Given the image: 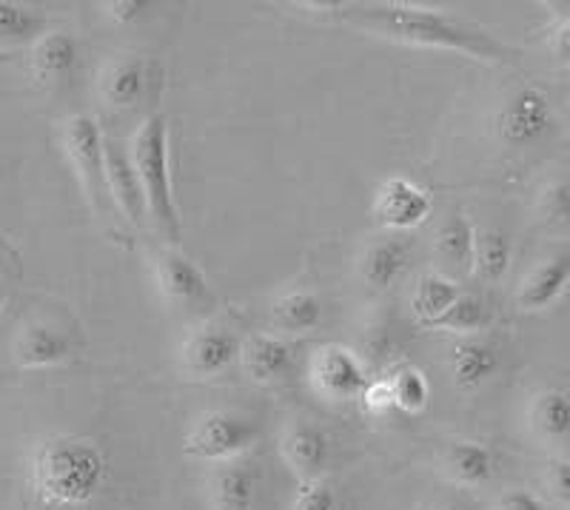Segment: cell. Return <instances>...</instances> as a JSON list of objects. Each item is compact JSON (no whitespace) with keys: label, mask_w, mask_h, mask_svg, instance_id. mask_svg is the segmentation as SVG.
Returning a JSON list of instances; mask_svg holds the SVG:
<instances>
[{"label":"cell","mask_w":570,"mask_h":510,"mask_svg":"<svg viewBox=\"0 0 570 510\" xmlns=\"http://www.w3.org/2000/svg\"><path fill=\"white\" fill-rule=\"evenodd\" d=\"M27 482L43 510H91L111 484V462L95 440L55 433L32 448Z\"/></svg>","instance_id":"obj_1"},{"label":"cell","mask_w":570,"mask_h":510,"mask_svg":"<svg viewBox=\"0 0 570 510\" xmlns=\"http://www.w3.org/2000/svg\"><path fill=\"white\" fill-rule=\"evenodd\" d=\"M340 18L351 27L368 29L383 38L411 46L448 49L480 60H505V46L497 43L482 29L468 27L465 20L440 9L409 7V3H348L340 7Z\"/></svg>","instance_id":"obj_2"},{"label":"cell","mask_w":570,"mask_h":510,"mask_svg":"<svg viewBox=\"0 0 570 510\" xmlns=\"http://www.w3.org/2000/svg\"><path fill=\"white\" fill-rule=\"evenodd\" d=\"M129 160L140 180L146 212L155 220L157 232L169 243L180 239V217L175 206V188L169 171V120L163 115L146 117L131 137Z\"/></svg>","instance_id":"obj_3"},{"label":"cell","mask_w":570,"mask_h":510,"mask_svg":"<svg viewBox=\"0 0 570 510\" xmlns=\"http://www.w3.org/2000/svg\"><path fill=\"white\" fill-rule=\"evenodd\" d=\"M257 440V425L234 411H208L197 416L183 440V453L195 462L223 465L237 462Z\"/></svg>","instance_id":"obj_4"},{"label":"cell","mask_w":570,"mask_h":510,"mask_svg":"<svg viewBox=\"0 0 570 510\" xmlns=\"http://www.w3.org/2000/svg\"><path fill=\"white\" fill-rule=\"evenodd\" d=\"M60 143L89 200L100 206L109 188H106V140L98 120L89 115H71L60 129Z\"/></svg>","instance_id":"obj_5"},{"label":"cell","mask_w":570,"mask_h":510,"mask_svg":"<svg viewBox=\"0 0 570 510\" xmlns=\"http://www.w3.org/2000/svg\"><path fill=\"white\" fill-rule=\"evenodd\" d=\"M312 385L331 402H356L371 385V376L354 351L328 343L312 360Z\"/></svg>","instance_id":"obj_6"},{"label":"cell","mask_w":570,"mask_h":510,"mask_svg":"<svg viewBox=\"0 0 570 510\" xmlns=\"http://www.w3.org/2000/svg\"><path fill=\"white\" fill-rule=\"evenodd\" d=\"M553 126L551 97L539 86H522L499 111V137L513 149H528L542 140Z\"/></svg>","instance_id":"obj_7"},{"label":"cell","mask_w":570,"mask_h":510,"mask_svg":"<svg viewBox=\"0 0 570 510\" xmlns=\"http://www.w3.org/2000/svg\"><path fill=\"white\" fill-rule=\"evenodd\" d=\"M434 203L425 188L411 183L409 177H385L374 194V217L385 228L411 232L431 217Z\"/></svg>","instance_id":"obj_8"},{"label":"cell","mask_w":570,"mask_h":510,"mask_svg":"<svg viewBox=\"0 0 570 510\" xmlns=\"http://www.w3.org/2000/svg\"><path fill=\"white\" fill-rule=\"evenodd\" d=\"M155 279L157 288L171 305H186V308H195L203 305L212 297V288H208L206 274L200 272V265L191 263L186 254H180L177 248H166V252L157 254L155 259Z\"/></svg>","instance_id":"obj_9"},{"label":"cell","mask_w":570,"mask_h":510,"mask_svg":"<svg viewBox=\"0 0 570 510\" xmlns=\"http://www.w3.org/2000/svg\"><path fill=\"white\" fill-rule=\"evenodd\" d=\"M279 457L299 482L308 479H325L331 465V440L328 433L308 422H294L279 440Z\"/></svg>","instance_id":"obj_10"},{"label":"cell","mask_w":570,"mask_h":510,"mask_svg":"<svg viewBox=\"0 0 570 510\" xmlns=\"http://www.w3.org/2000/svg\"><path fill=\"white\" fill-rule=\"evenodd\" d=\"M237 360H240V340L232 331L200 328L183 345V365L197 380L226 374Z\"/></svg>","instance_id":"obj_11"},{"label":"cell","mask_w":570,"mask_h":510,"mask_svg":"<svg viewBox=\"0 0 570 510\" xmlns=\"http://www.w3.org/2000/svg\"><path fill=\"white\" fill-rule=\"evenodd\" d=\"M106 188H109V197L124 212L126 220L142 226L149 212H146V197H142L140 180H137L135 166H131L124 146H117L111 140H106Z\"/></svg>","instance_id":"obj_12"},{"label":"cell","mask_w":570,"mask_h":510,"mask_svg":"<svg viewBox=\"0 0 570 510\" xmlns=\"http://www.w3.org/2000/svg\"><path fill=\"white\" fill-rule=\"evenodd\" d=\"M71 356L69 336L49 323H32L14 340V362L20 369H52Z\"/></svg>","instance_id":"obj_13"},{"label":"cell","mask_w":570,"mask_h":510,"mask_svg":"<svg viewBox=\"0 0 570 510\" xmlns=\"http://www.w3.org/2000/svg\"><path fill=\"white\" fill-rule=\"evenodd\" d=\"M570 283V254H557V257L544 259L522 279L517 294V303L522 311H537L551 308L559 297L564 294Z\"/></svg>","instance_id":"obj_14"},{"label":"cell","mask_w":570,"mask_h":510,"mask_svg":"<svg viewBox=\"0 0 570 510\" xmlns=\"http://www.w3.org/2000/svg\"><path fill=\"white\" fill-rule=\"evenodd\" d=\"M448 369L454 376V385L465 394L480 391L485 382H491L499 371V351L485 340H460L451 351Z\"/></svg>","instance_id":"obj_15"},{"label":"cell","mask_w":570,"mask_h":510,"mask_svg":"<svg viewBox=\"0 0 570 510\" xmlns=\"http://www.w3.org/2000/svg\"><path fill=\"white\" fill-rule=\"evenodd\" d=\"M257 477L240 462H223L208 479V508L212 510H254Z\"/></svg>","instance_id":"obj_16"},{"label":"cell","mask_w":570,"mask_h":510,"mask_svg":"<svg viewBox=\"0 0 570 510\" xmlns=\"http://www.w3.org/2000/svg\"><path fill=\"white\" fill-rule=\"evenodd\" d=\"M240 362L254 382H274L292 369L294 349L283 336L254 334L240 343Z\"/></svg>","instance_id":"obj_17"},{"label":"cell","mask_w":570,"mask_h":510,"mask_svg":"<svg viewBox=\"0 0 570 510\" xmlns=\"http://www.w3.org/2000/svg\"><path fill=\"white\" fill-rule=\"evenodd\" d=\"M445 473L462 488H485L497 477V457L482 442H451L445 451Z\"/></svg>","instance_id":"obj_18"},{"label":"cell","mask_w":570,"mask_h":510,"mask_svg":"<svg viewBox=\"0 0 570 510\" xmlns=\"http://www.w3.org/2000/svg\"><path fill=\"white\" fill-rule=\"evenodd\" d=\"M411 263V246L400 237H383L376 239L374 246L365 252L360 274L363 283L374 291H389L396 279L405 274Z\"/></svg>","instance_id":"obj_19"},{"label":"cell","mask_w":570,"mask_h":510,"mask_svg":"<svg viewBox=\"0 0 570 510\" xmlns=\"http://www.w3.org/2000/svg\"><path fill=\"white\" fill-rule=\"evenodd\" d=\"M146 66L137 58H115L100 71V95L111 109H131L146 95Z\"/></svg>","instance_id":"obj_20"},{"label":"cell","mask_w":570,"mask_h":510,"mask_svg":"<svg viewBox=\"0 0 570 510\" xmlns=\"http://www.w3.org/2000/svg\"><path fill=\"white\" fill-rule=\"evenodd\" d=\"M531 431L548 445H562L570 440V394L562 388H544L533 396L531 411Z\"/></svg>","instance_id":"obj_21"},{"label":"cell","mask_w":570,"mask_h":510,"mask_svg":"<svg viewBox=\"0 0 570 510\" xmlns=\"http://www.w3.org/2000/svg\"><path fill=\"white\" fill-rule=\"evenodd\" d=\"M80 46L69 32H46L32 46V71L46 84L69 78L78 66Z\"/></svg>","instance_id":"obj_22"},{"label":"cell","mask_w":570,"mask_h":510,"mask_svg":"<svg viewBox=\"0 0 570 510\" xmlns=\"http://www.w3.org/2000/svg\"><path fill=\"white\" fill-rule=\"evenodd\" d=\"M456 297H460V285H456L454 279H448L445 274L436 272L422 274L414 294H411V311H414V317L420 320L422 325L431 328V325L456 303Z\"/></svg>","instance_id":"obj_23"},{"label":"cell","mask_w":570,"mask_h":510,"mask_svg":"<svg viewBox=\"0 0 570 510\" xmlns=\"http://www.w3.org/2000/svg\"><path fill=\"white\" fill-rule=\"evenodd\" d=\"M274 325L288 334H308L323 320V303L312 291H288L272 305Z\"/></svg>","instance_id":"obj_24"},{"label":"cell","mask_w":570,"mask_h":510,"mask_svg":"<svg viewBox=\"0 0 570 510\" xmlns=\"http://www.w3.org/2000/svg\"><path fill=\"white\" fill-rule=\"evenodd\" d=\"M511 268V239L499 228H482L473 243V272L485 283H499Z\"/></svg>","instance_id":"obj_25"},{"label":"cell","mask_w":570,"mask_h":510,"mask_svg":"<svg viewBox=\"0 0 570 510\" xmlns=\"http://www.w3.org/2000/svg\"><path fill=\"white\" fill-rule=\"evenodd\" d=\"M473 243H476V228L471 226L465 214H454L451 220L442 223L436 232V254L445 259L451 268H471L473 265Z\"/></svg>","instance_id":"obj_26"},{"label":"cell","mask_w":570,"mask_h":510,"mask_svg":"<svg viewBox=\"0 0 570 510\" xmlns=\"http://www.w3.org/2000/svg\"><path fill=\"white\" fill-rule=\"evenodd\" d=\"M46 35V18L20 3L0 0V43H29Z\"/></svg>","instance_id":"obj_27"},{"label":"cell","mask_w":570,"mask_h":510,"mask_svg":"<svg viewBox=\"0 0 570 510\" xmlns=\"http://www.w3.org/2000/svg\"><path fill=\"white\" fill-rule=\"evenodd\" d=\"M391 396H394V408L402 414H422L431 402V385H428L425 374L414 365H402L394 376L389 380Z\"/></svg>","instance_id":"obj_28"},{"label":"cell","mask_w":570,"mask_h":510,"mask_svg":"<svg viewBox=\"0 0 570 510\" xmlns=\"http://www.w3.org/2000/svg\"><path fill=\"white\" fill-rule=\"evenodd\" d=\"M488 325V308L480 297H473V294H460L456 303L436 320L431 328H442V331H454V334L471 336L476 331H482Z\"/></svg>","instance_id":"obj_29"},{"label":"cell","mask_w":570,"mask_h":510,"mask_svg":"<svg viewBox=\"0 0 570 510\" xmlns=\"http://www.w3.org/2000/svg\"><path fill=\"white\" fill-rule=\"evenodd\" d=\"M288 510H340L337 491L325 479H308L299 482L294 491L292 508Z\"/></svg>","instance_id":"obj_30"},{"label":"cell","mask_w":570,"mask_h":510,"mask_svg":"<svg viewBox=\"0 0 570 510\" xmlns=\"http://www.w3.org/2000/svg\"><path fill=\"white\" fill-rule=\"evenodd\" d=\"M539 212L544 223L551 226H568L570 223V180H557L544 188L539 197Z\"/></svg>","instance_id":"obj_31"},{"label":"cell","mask_w":570,"mask_h":510,"mask_svg":"<svg viewBox=\"0 0 570 510\" xmlns=\"http://www.w3.org/2000/svg\"><path fill=\"white\" fill-rule=\"evenodd\" d=\"M544 488L559 504L570 508V459H553L544 471Z\"/></svg>","instance_id":"obj_32"},{"label":"cell","mask_w":570,"mask_h":510,"mask_svg":"<svg viewBox=\"0 0 570 510\" xmlns=\"http://www.w3.org/2000/svg\"><path fill=\"white\" fill-rule=\"evenodd\" d=\"M493 510H548L537 493L525 491V488H511V491L499 493L493 502Z\"/></svg>","instance_id":"obj_33"},{"label":"cell","mask_w":570,"mask_h":510,"mask_svg":"<svg viewBox=\"0 0 570 510\" xmlns=\"http://www.w3.org/2000/svg\"><path fill=\"white\" fill-rule=\"evenodd\" d=\"M360 402H363L365 411H368V414H374V416L391 411V408H394V396H391L389 380L371 382V385L365 388V394L360 396Z\"/></svg>","instance_id":"obj_34"},{"label":"cell","mask_w":570,"mask_h":510,"mask_svg":"<svg viewBox=\"0 0 570 510\" xmlns=\"http://www.w3.org/2000/svg\"><path fill=\"white\" fill-rule=\"evenodd\" d=\"M104 9L115 23H124L126 27V23H135L140 18L146 3L142 0H109V3H104Z\"/></svg>","instance_id":"obj_35"},{"label":"cell","mask_w":570,"mask_h":510,"mask_svg":"<svg viewBox=\"0 0 570 510\" xmlns=\"http://www.w3.org/2000/svg\"><path fill=\"white\" fill-rule=\"evenodd\" d=\"M553 52L562 63H570V20H564L557 35H553Z\"/></svg>","instance_id":"obj_36"},{"label":"cell","mask_w":570,"mask_h":510,"mask_svg":"<svg viewBox=\"0 0 570 510\" xmlns=\"http://www.w3.org/2000/svg\"><path fill=\"white\" fill-rule=\"evenodd\" d=\"M7 303H9L7 285H3V279H0V314H3V311H7Z\"/></svg>","instance_id":"obj_37"},{"label":"cell","mask_w":570,"mask_h":510,"mask_svg":"<svg viewBox=\"0 0 570 510\" xmlns=\"http://www.w3.org/2000/svg\"><path fill=\"white\" fill-rule=\"evenodd\" d=\"M434 510H462L460 504H440V508H434Z\"/></svg>","instance_id":"obj_38"}]
</instances>
